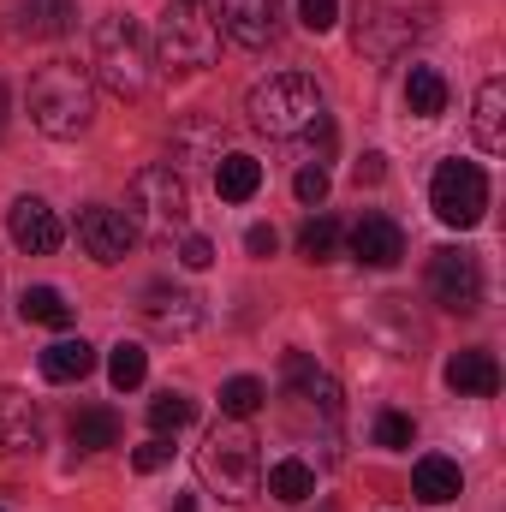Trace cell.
<instances>
[{"instance_id": "obj_1", "label": "cell", "mask_w": 506, "mask_h": 512, "mask_svg": "<svg viewBox=\"0 0 506 512\" xmlns=\"http://www.w3.org/2000/svg\"><path fill=\"white\" fill-rule=\"evenodd\" d=\"M30 120L48 137H78L96 120V84L78 60H48L30 78Z\"/></svg>"}, {"instance_id": "obj_2", "label": "cell", "mask_w": 506, "mask_h": 512, "mask_svg": "<svg viewBox=\"0 0 506 512\" xmlns=\"http://www.w3.org/2000/svg\"><path fill=\"white\" fill-rule=\"evenodd\" d=\"M120 215L131 221V233L149 239V245L185 239V233H191V185H185V173H173V167H143V173L131 179Z\"/></svg>"}, {"instance_id": "obj_3", "label": "cell", "mask_w": 506, "mask_h": 512, "mask_svg": "<svg viewBox=\"0 0 506 512\" xmlns=\"http://www.w3.org/2000/svg\"><path fill=\"white\" fill-rule=\"evenodd\" d=\"M245 114L262 137H304L322 126V84L304 72H274L251 90Z\"/></svg>"}, {"instance_id": "obj_4", "label": "cell", "mask_w": 506, "mask_h": 512, "mask_svg": "<svg viewBox=\"0 0 506 512\" xmlns=\"http://www.w3.org/2000/svg\"><path fill=\"white\" fill-rule=\"evenodd\" d=\"M197 477L221 495V501H251L256 483H262V459H256V435L245 423H221L209 441H203V453H197Z\"/></svg>"}, {"instance_id": "obj_5", "label": "cell", "mask_w": 506, "mask_h": 512, "mask_svg": "<svg viewBox=\"0 0 506 512\" xmlns=\"http://www.w3.org/2000/svg\"><path fill=\"white\" fill-rule=\"evenodd\" d=\"M96 78L120 96V102H137L149 90V48H143V30L137 18L114 12L96 24Z\"/></svg>"}, {"instance_id": "obj_6", "label": "cell", "mask_w": 506, "mask_h": 512, "mask_svg": "<svg viewBox=\"0 0 506 512\" xmlns=\"http://www.w3.org/2000/svg\"><path fill=\"white\" fill-rule=\"evenodd\" d=\"M429 209H435V221H447V227H477L483 221V209H489V179H483V167L477 161H441L435 167V179H429Z\"/></svg>"}, {"instance_id": "obj_7", "label": "cell", "mask_w": 506, "mask_h": 512, "mask_svg": "<svg viewBox=\"0 0 506 512\" xmlns=\"http://www.w3.org/2000/svg\"><path fill=\"white\" fill-rule=\"evenodd\" d=\"M429 298L453 316H471L483 304V262L471 251H459V245L435 251L429 256Z\"/></svg>"}, {"instance_id": "obj_8", "label": "cell", "mask_w": 506, "mask_h": 512, "mask_svg": "<svg viewBox=\"0 0 506 512\" xmlns=\"http://www.w3.org/2000/svg\"><path fill=\"white\" fill-rule=\"evenodd\" d=\"M215 60V30L197 18V6H167L161 18V66L167 72H203Z\"/></svg>"}, {"instance_id": "obj_9", "label": "cell", "mask_w": 506, "mask_h": 512, "mask_svg": "<svg viewBox=\"0 0 506 512\" xmlns=\"http://www.w3.org/2000/svg\"><path fill=\"white\" fill-rule=\"evenodd\" d=\"M6 233H12V245H18L24 256H54L60 239H66L60 215H54L42 197H18V203L6 209Z\"/></svg>"}, {"instance_id": "obj_10", "label": "cell", "mask_w": 506, "mask_h": 512, "mask_svg": "<svg viewBox=\"0 0 506 512\" xmlns=\"http://www.w3.org/2000/svg\"><path fill=\"white\" fill-rule=\"evenodd\" d=\"M78 245L96 256V262H126V251L137 245V233H131V221L120 209L90 203V209H78Z\"/></svg>"}, {"instance_id": "obj_11", "label": "cell", "mask_w": 506, "mask_h": 512, "mask_svg": "<svg viewBox=\"0 0 506 512\" xmlns=\"http://www.w3.org/2000/svg\"><path fill=\"white\" fill-rule=\"evenodd\" d=\"M143 322H149L161 340H185V334H197L203 310H197V298H191L185 286H167V280H155V286L143 292Z\"/></svg>"}, {"instance_id": "obj_12", "label": "cell", "mask_w": 506, "mask_h": 512, "mask_svg": "<svg viewBox=\"0 0 506 512\" xmlns=\"http://www.w3.org/2000/svg\"><path fill=\"white\" fill-rule=\"evenodd\" d=\"M0 447L6 453H36L42 447V411L24 387H0Z\"/></svg>"}, {"instance_id": "obj_13", "label": "cell", "mask_w": 506, "mask_h": 512, "mask_svg": "<svg viewBox=\"0 0 506 512\" xmlns=\"http://www.w3.org/2000/svg\"><path fill=\"white\" fill-rule=\"evenodd\" d=\"M405 42H411V18H405V12H393V6H381V0H364V6H358V48H364V54L387 60V54H399Z\"/></svg>"}, {"instance_id": "obj_14", "label": "cell", "mask_w": 506, "mask_h": 512, "mask_svg": "<svg viewBox=\"0 0 506 512\" xmlns=\"http://www.w3.org/2000/svg\"><path fill=\"white\" fill-rule=\"evenodd\" d=\"M221 24L239 48H268L280 30V6L274 0H221Z\"/></svg>"}, {"instance_id": "obj_15", "label": "cell", "mask_w": 506, "mask_h": 512, "mask_svg": "<svg viewBox=\"0 0 506 512\" xmlns=\"http://www.w3.org/2000/svg\"><path fill=\"white\" fill-rule=\"evenodd\" d=\"M286 387H292L304 405H316L322 417H340V382H334L322 364H310L304 352H286Z\"/></svg>"}, {"instance_id": "obj_16", "label": "cell", "mask_w": 506, "mask_h": 512, "mask_svg": "<svg viewBox=\"0 0 506 512\" xmlns=\"http://www.w3.org/2000/svg\"><path fill=\"white\" fill-rule=\"evenodd\" d=\"M352 256H358L364 268H393V262L405 256V233H399L387 215H364V221L352 227Z\"/></svg>"}, {"instance_id": "obj_17", "label": "cell", "mask_w": 506, "mask_h": 512, "mask_svg": "<svg viewBox=\"0 0 506 512\" xmlns=\"http://www.w3.org/2000/svg\"><path fill=\"white\" fill-rule=\"evenodd\" d=\"M173 161H179V167L221 161V120H215V114H185V120L173 126Z\"/></svg>"}, {"instance_id": "obj_18", "label": "cell", "mask_w": 506, "mask_h": 512, "mask_svg": "<svg viewBox=\"0 0 506 512\" xmlns=\"http://www.w3.org/2000/svg\"><path fill=\"white\" fill-rule=\"evenodd\" d=\"M459 489H465V477H459V465H453V459L423 453V459L411 465V495H417L423 507H447V501H459Z\"/></svg>"}, {"instance_id": "obj_19", "label": "cell", "mask_w": 506, "mask_h": 512, "mask_svg": "<svg viewBox=\"0 0 506 512\" xmlns=\"http://www.w3.org/2000/svg\"><path fill=\"white\" fill-rule=\"evenodd\" d=\"M72 18H78V0H18V36H30V42L66 36Z\"/></svg>"}, {"instance_id": "obj_20", "label": "cell", "mask_w": 506, "mask_h": 512, "mask_svg": "<svg viewBox=\"0 0 506 512\" xmlns=\"http://www.w3.org/2000/svg\"><path fill=\"white\" fill-rule=\"evenodd\" d=\"M447 387L453 393H471V399H495L501 393V364L489 352H459L447 364Z\"/></svg>"}, {"instance_id": "obj_21", "label": "cell", "mask_w": 506, "mask_h": 512, "mask_svg": "<svg viewBox=\"0 0 506 512\" xmlns=\"http://www.w3.org/2000/svg\"><path fill=\"white\" fill-rule=\"evenodd\" d=\"M268 495L280 501V507H304L310 495H316V465L310 459H280V465H268Z\"/></svg>"}, {"instance_id": "obj_22", "label": "cell", "mask_w": 506, "mask_h": 512, "mask_svg": "<svg viewBox=\"0 0 506 512\" xmlns=\"http://www.w3.org/2000/svg\"><path fill=\"white\" fill-rule=\"evenodd\" d=\"M215 191H221L227 203H251L256 191H262V161H256V155H239V149L221 155V161H215Z\"/></svg>"}, {"instance_id": "obj_23", "label": "cell", "mask_w": 506, "mask_h": 512, "mask_svg": "<svg viewBox=\"0 0 506 512\" xmlns=\"http://www.w3.org/2000/svg\"><path fill=\"white\" fill-rule=\"evenodd\" d=\"M477 143H483V155H501L506 149V84L501 78H489L477 90Z\"/></svg>"}, {"instance_id": "obj_24", "label": "cell", "mask_w": 506, "mask_h": 512, "mask_svg": "<svg viewBox=\"0 0 506 512\" xmlns=\"http://www.w3.org/2000/svg\"><path fill=\"white\" fill-rule=\"evenodd\" d=\"M405 108H411L417 120L447 114V78H441L435 66H411V72H405Z\"/></svg>"}, {"instance_id": "obj_25", "label": "cell", "mask_w": 506, "mask_h": 512, "mask_svg": "<svg viewBox=\"0 0 506 512\" xmlns=\"http://www.w3.org/2000/svg\"><path fill=\"white\" fill-rule=\"evenodd\" d=\"M90 370H96V346H84V340H54L42 352V376L48 382H84Z\"/></svg>"}, {"instance_id": "obj_26", "label": "cell", "mask_w": 506, "mask_h": 512, "mask_svg": "<svg viewBox=\"0 0 506 512\" xmlns=\"http://www.w3.org/2000/svg\"><path fill=\"white\" fill-rule=\"evenodd\" d=\"M72 447L78 453H102V447H120V417L108 405H84L72 417Z\"/></svg>"}, {"instance_id": "obj_27", "label": "cell", "mask_w": 506, "mask_h": 512, "mask_svg": "<svg viewBox=\"0 0 506 512\" xmlns=\"http://www.w3.org/2000/svg\"><path fill=\"white\" fill-rule=\"evenodd\" d=\"M18 316L36 322V328H72V304H66L54 286H30V292L18 298Z\"/></svg>"}, {"instance_id": "obj_28", "label": "cell", "mask_w": 506, "mask_h": 512, "mask_svg": "<svg viewBox=\"0 0 506 512\" xmlns=\"http://www.w3.org/2000/svg\"><path fill=\"white\" fill-rule=\"evenodd\" d=\"M191 417H197V399H191V393H173V387L149 405V429H155V435H179Z\"/></svg>"}, {"instance_id": "obj_29", "label": "cell", "mask_w": 506, "mask_h": 512, "mask_svg": "<svg viewBox=\"0 0 506 512\" xmlns=\"http://www.w3.org/2000/svg\"><path fill=\"white\" fill-rule=\"evenodd\" d=\"M262 399H268V387L256 382V376H233V382L221 387V417H233V423H245L262 411Z\"/></svg>"}, {"instance_id": "obj_30", "label": "cell", "mask_w": 506, "mask_h": 512, "mask_svg": "<svg viewBox=\"0 0 506 512\" xmlns=\"http://www.w3.org/2000/svg\"><path fill=\"white\" fill-rule=\"evenodd\" d=\"M143 376H149V352L131 346V340H120V346L108 352V382L120 387V393H131V387H143Z\"/></svg>"}, {"instance_id": "obj_31", "label": "cell", "mask_w": 506, "mask_h": 512, "mask_svg": "<svg viewBox=\"0 0 506 512\" xmlns=\"http://www.w3.org/2000/svg\"><path fill=\"white\" fill-rule=\"evenodd\" d=\"M340 239H346V233H340V221H334V215H316V221H304V227H298V251L310 256V262H328V256L340 251Z\"/></svg>"}, {"instance_id": "obj_32", "label": "cell", "mask_w": 506, "mask_h": 512, "mask_svg": "<svg viewBox=\"0 0 506 512\" xmlns=\"http://www.w3.org/2000/svg\"><path fill=\"white\" fill-rule=\"evenodd\" d=\"M376 447H393V453L411 447V417L405 411H381L376 417Z\"/></svg>"}, {"instance_id": "obj_33", "label": "cell", "mask_w": 506, "mask_h": 512, "mask_svg": "<svg viewBox=\"0 0 506 512\" xmlns=\"http://www.w3.org/2000/svg\"><path fill=\"white\" fill-rule=\"evenodd\" d=\"M298 18H304V30H310V36H322V30H334L340 0H298Z\"/></svg>"}, {"instance_id": "obj_34", "label": "cell", "mask_w": 506, "mask_h": 512, "mask_svg": "<svg viewBox=\"0 0 506 512\" xmlns=\"http://www.w3.org/2000/svg\"><path fill=\"white\" fill-rule=\"evenodd\" d=\"M167 459H173V447H167V435H155V441H143V447L131 453V471H143V477H149V471H161Z\"/></svg>"}, {"instance_id": "obj_35", "label": "cell", "mask_w": 506, "mask_h": 512, "mask_svg": "<svg viewBox=\"0 0 506 512\" xmlns=\"http://www.w3.org/2000/svg\"><path fill=\"white\" fill-rule=\"evenodd\" d=\"M179 262H185L191 274H203V268L215 262V245H209L203 233H185V239H179Z\"/></svg>"}, {"instance_id": "obj_36", "label": "cell", "mask_w": 506, "mask_h": 512, "mask_svg": "<svg viewBox=\"0 0 506 512\" xmlns=\"http://www.w3.org/2000/svg\"><path fill=\"white\" fill-rule=\"evenodd\" d=\"M292 191H298V203H322V197H328V173H322V167H298Z\"/></svg>"}, {"instance_id": "obj_37", "label": "cell", "mask_w": 506, "mask_h": 512, "mask_svg": "<svg viewBox=\"0 0 506 512\" xmlns=\"http://www.w3.org/2000/svg\"><path fill=\"white\" fill-rule=\"evenodd\" d=\"M245 251H251V256H274V251H280V233H274V227H262V221H256L251 233H245Z\"/></svg>"}, {"instance_id": "obj_38", "label": "cell", "mask_w": 506, "mask_h": 512, "mask_svg": "<svg viewBox=\"0 0 506 512\" xmlns=\"http://www.w3.org/2000/svg\"><path fill=\"white\" fill-rule=\"evenodd\" d=\"M381 173H387V167H381V155H364V161L352 167V179H358V185H376Z\"/></svg>"}, {"instance_id": "obj_39", "label": "cell", "mask_w": 506, "mask_h": 512, "mask_svg": "<svg viewBox=\"0 0 506 512\" xmlns=\"http://www.w3.org/2000/svg\"><path fill=\"white\" fill-rule=\"evenodd\" d=\"M173 512H197V501H191V495H179V501H173Z\"/></svg>"}, {"instance_id": "obj_40", "label": "cell", "mask_w": 506, "mask_h": 512, "mask_svg": "<svg viewBox=\"0 0 506 512\" xmlns=\"http://www.w3.org/2000/svg\"><path fill=\"white\" fill-rule=\"evenodd\" d=\"M0 131H6V90H0Z\"/></svg>"}, {"instance_id": "obj_41", "label": "cell", "mask_w": 506, "mask_h": 512, "mask_svg": "<svg viewBox=\"0 0 506 512\" xmlns=\"http://www.w3.org/2000/svg\"><path fill=\"white\" fill-rule=\"evenodd\" d=\"M179 6H197V0H179Z\"/></svg>"}]
</instances>
